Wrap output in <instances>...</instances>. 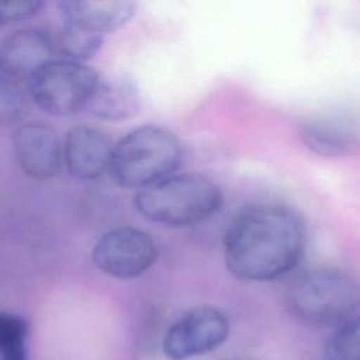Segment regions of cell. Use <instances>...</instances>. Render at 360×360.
I'll use <instances>...</instances> for the list:
<instances>
[{
  "instance_id": "16",
  "label": "cell",
  "mask_w": 360,
  "mask_h": 360,
  "mask_svg": "<svg viewBox=\"0 0 360 360\" xmlns=\"http://www.w3.org/2000/svg\"><path fill=\"white\" fill-rule=\"evenodd\" d=\"M360 325L359 318H352L338 326L326 339L325 356L328 360H359Z\"/></svg>"
},
{
  "instance_id": "2",
  "label": "cell",
  "mask_w": 360,
  "mask_h": 360,
  "mask_svg": "<svg viewBox=\"0 0 360 360\" xmlns=\"http://www.w3.org/2000/svg\"><path fill=\"white\" fill-rule=\"evenodd\" d=\"M132 202L145 219L166 228H183L214 215L222 204V191L204 174L181 173L138 190Z\"/></svg>"
},
{
  "instance_id": "3",
  "label": "cell",
  "mask_w": 360,
  "mask_h": 360,
  "mask_svg": "<svg viewBox=\"0 0 360 360\" xmlns=\"http://www.w3.org/2000/svg\"><path fill=\"white\" fill-rule=\"evenodd\" d=\"M285 305L295 319L307 325L335 328L357 316L359 287L338 267H309L287 285Z\"/></svg>"
},
{
  "instance_id": "18",
  "label": "cell",
  "mask_w": 360,
  "mask_h": 360,
  "mask_svg": "<svg viewBox=\"0 0 360 360\" xmlns=\"http://www.w3.org/2000/svg\"><path fill=\"white\" fill-rule=\"evenodd\" d=\"M44 7V1L10 0L0 1V27H7L35 17Z\"/></svg>"
},
{
  "instance_id": "8",
  "label": "cell",
  "mask_w": 360,
  "mask_h": 360,
  "mask_svg": "<svg viewBox=\"0 0 360 360\" xmlns=\"http://www.w3.org/2000/svg\"><path fill=\"white\" fill-rule=\"evenodd\" d=\"M11 146L18 167L30 177L48 180L62 169V141L56 129L41 121L15 127Z\"/></svg>"
},
{
  "instance_id": "12",
  "label": "cell",
  "mask_w": 360,
  "mask_h": 360,
  "mask_svg": "<svg viewBox=\"0 0 360 360\" xmlns=\"http://www.w3.org/2000/svg\"><path fill=\"white\" fill-rule=\"evenodd\" d=\"M58 7L60 22L103 37L124 27L135 14L136 3L129 0H65Z\"/></svg>"
},
{
  "instance_id": "15",
  "label": "cell",
  "mask_w": 360,
  "mask_h": 360,
  "mask_svg": "<svg viewBox=\"0 0 360 360\" xmlns=\"http://www.w3.org/2000/svg\"><path fill=\"white\" fill-rule=\"evenodd\" d=\"M30 325L22 316L0 311V360H30Z\"/></svg>"
},
{
  "instance_id": "19",
  "label": "cell",
  "mask_w": 360,
  "mask_h": 360,
  "mask_svg": "<svg viewBox=\"0 0 360 360\" xmlns=\"http://www.w3.org/2000/svg\"><path fill=\"white\" fill-rule=\"evenodd\" d=\"M222 360H255V359L250 356H231V357H226Z\"/></svg>"
},
{
  "instance_id": "10",
  "label": "cell",
  "mask_w": 360,
  "mask_h": 360,
  "mask_svg": "<svg viewBox=\"0 0 360 360\" xmlns=\"http://www.w3.org/2000/svg\"><path fill=\"white\" fill-rule=\"evenodd\" d=\"M112 142L89 124L72 127L62 142V165L79 180H94L108 170Z\"/></svg>"
},
{
  "instance_id": "6",
  "label": "cell",
  "mask_w": 360,
  "mask_h": 360,
  "mask_svg": "<svg viewBox=\"0 0 360 360\" xmlns=\"http://www.w3.org/2000/svg\"><path fill=\"white\" fill-rule=\"evenodd\" d=\"M159 249L150 233L121 225L97 238L91 249L93 264L118 280H132L145 274L158 260Z\"/></svg>"
},
{
  "instance_id": "11",
  "label": "cell",
  "mask_w": 360,
  "mask_h": 360,
  "mask_svg": "<svg viewBox=\"0 0 360 360\" xmlns=\"http://www.w3.org/2000/svg\"><path fill=\"white\" fill-rule=\"evenodd\" d=\"M300 138L316 155L347 156L359 145L357 121L349 112H319L308 117L300 125Z\"/></svg>"
},
{
  "instance_id": "4",
  "label": "cell",
  "mask_w": 360,
  "mask_h": 360,
  "mask_svg": "<svg viewBox=\"0 0 360 360\" xmlns=\"http://www.w3.org/2000/svg\"><path fill=\"white\" fill-rule=\"evenodd\" d=\"M181 159V143L172 131L142 125L112 143L108 172L115 184L141 190L172 176Z\"/></svg>"
},
{
  "instance_id": "7",
  "label": "cell",
  "mask_w": 360,
  "mask_h": 360,
  "mask_svg": "<svg viewBox=\"0 0 360 360\" xmlns=\"http://www.w3.org/2000/svg\"><path fill=\"white\" fill-rule=\"evenodd\" d=\"M229 332V319L224 311L212 305H198L167 328L162 350L169 360H188L224 345Z\"/></svg>"
},
{
  "instance_id": "1",
  "label": "cell",
  "mask_w": 360,
  "mask_h": 360,
  "mask_svg": "<svg viewBox=\"0 0 360 360\" xmlns=\"http://www.w3.org/2000/svg\"><path fill=\"white\" fill-rule=\"evenodd\" d=\"M307 232L292 208L262 204L232 219L224 235V262L238 280L262 283L294 270L302 259Z\"/></svg>"
},
{
  "instance_id": "5",
  "label": "cell",
  "mask_w": 360,
  "mask_h": 360,
  "mask_svg": "<svg viewBox=\"0 0 360 360\" xmlns=\"http://www.w3.org/2000/svg\"><path fill=\"white\" fill-rule=\"evenodd\" d=\"M100 76L83 62L53 58L30 80V97L49 115H76L87 110Z\"/></svg>"
},
{
  "instance_id": "13",
  "label": "cell",
  "mask_w": 360,
  "mask_h": 360,
  "mask_svg": "<svg viewBox=\"0 0 360 360\" xmlns=\"http://www.w3.org/2000/svg\"><path fill=\"white\" fill-rule=\"evenodd\" d=\"M139 107L141 93L136 82L127 75H112L100 76L86 111L98 120L121 121L136 115Z\"/></svg>"
},
{
  "instance_id": "9",
  "label": "cell",
  "mask_w": 360,
  "mask_h": 360,
  "mask_svg": "<svg viewBox=\"0 0 360 360\" xmlns=\"http://www.w3.org/2000/svg\"><path fill=\"white\" fill-rule=\"evenodd\" d=\"M56 58L51 32L41 28H20L0 42L1 76L28 84L46 62Z\"/></svg>"
},
{
  "instance_id": "14",
  "label": "cell",
  "mask_w": 360,
  "mask_h": 360,
  "mask_svg": "<svg viewBox=\"0 0 360 360\" xmlns=\"http://www.w3.org/2000/svg\"><path fill=\"white\" fill-rule=\"evenodd\" d=\"M56 58L83 62L90 59L103 45V37L83 31L75 25L60 22L51 32Z\"/></svg>"
},
{
  "instance_id": "17",
  "label": "cell",
  "mask_w": 360,
  "mask_h": 360,
  "mask_svg": "<svg viewBox=\"0 0 360 360\" xmlns=\"http://www.w3.org/2000/svg\"><path fill=\"white\" fill-rule=\"evenodd\" d=\"M27 110V96L21 84L0 76V128L20 122Z\"/></svg>"
}]
</instances>
